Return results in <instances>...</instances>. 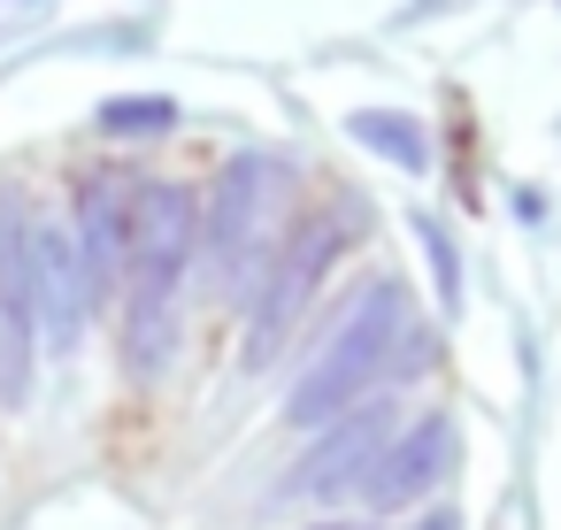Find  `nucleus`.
<instances>
[{"label": "nucleus", "mask_w": 561, "mask_h": 530, "mask_svg": "<svg viewBox=\"0 0 561 530\" xmlns=\"http://www.w3.org/2000/svg\"><path fill=\"white\" fill-rule=\"evenodd\" d=\"M316 530H369V522H316Z\"/></svg>", "instance_id": "nucleus-13"}, {"label": "nucleus", "mask_w": 561, "mask_h": 530, "mask_svg": "<svg viewBox=\"0 0 561 530\" xmlns=\"http://www.w3.org/2000/svg\"><path fill=\"white\" fill-rule=\"evenodd\" d=\"M454 522H461V515H446V507H438V515H431V522H423V530H454Z\"/></svg>", "instance_id": "nucleus-12"}, {"label": "nucleus", "mask_w": 561, "mask_h": 530, "mask_svg": "<svg viewBox=\"0 0 561 530\" xmlns=\"http://www.w3.org/2000/svg\"><path fill=\"white\" fill-rule=\"evenodd\" d=\"M346 131H354L369 154L400 162V170H423V162H431V139H423V124H415V116H400V108H354V116H346Z\"/></svg>", "instance_id": "nucleus-9"}, {"label": "nucleus", "mask_w": 561, "mask_h": 530, "mask_svg": "<svg viewBox=\"0 0 561 530\" xmlns=\"http://www.w3.org/2000/svg\"><path fill=\"white\" fill-rule=\"evenodd\" d=\"M400 346H408V292L400 285H369L354 300V315L323 338V354L308 361V377L293 384L285 415L300 430H331L339 415H354L362 400H377V377L400 369Z\"/></svg>", "instance_id": "nucleus-1"}, {"label": "nucleus", "mask_w": 561, "mask_h": 530, "mask_svg": "<svg viewBox=\"0 0 561 530\" xmlns=\"http://www.w3.org/2000/svg\"><path fill=\"white\" fill-rule=\"evenodd\" d=\"M32 300H39V346H78L85 308H93V277H85V246L78 223L32 216Z\"/></svg>", "instance_id": "nucleus-5"}, {"label": "nucleus", "mask_w": 561, "mask_h": 530, "mask_svg": "<svg viewBox=\"0 0 561 530\" xmlns=\"http://www.w3.org/2000/svg\"><path fill=\"white\" fill-rule=\"evenodd\" d=\"M178 124V101H108L101 108V131H170Z\"/></svg>", "instance_id": "nucleus-11"}, {"label": "nucleus", "mask_w": 561, "mask_h": 530, "mask_svg": "<svg viewBox=\"0 0 561 530\" xmlns=\"http://www.w3.org/2000/svg\"><path fill=\"white\" fill-rule=\"evenodd\" d=\"M454 461V423L446 415H415L392 446H385V461L369 469V507L377 515H392V507H408V499H423L431 484H438V469Z\"/></svg>", "instance_id": "nucleus-7"}, {"label": "nucleus", "mask_w": 561, "mask_h": 530, "mask_svg": "<svg viewBox=\"0 0 561 530\" xmlns=\"http://www.w3.org/2000/svg\"><path fill=\"white\" fill-rule=\"evenodd\" d=\"M339 246H346V223H339V216H323V223H300V231H293V246H285V254H277V269L262 277L254 331H247V369L277 361L285 331L300 323V308H308V292L323 285V269H331V254H339Z\"/></svg>", "instance_id": "nucleus-4"}, {"label": "nucleus", "mask_w": 561, "mask_h": 530, "mask_svg": "<svg viewBox=\"0 0 561 530\" xmlns=\"http://www.w3.org/2000/svg\"><path fill=\"white\" fill-rule=\"evenodd\" d=\"M385 446H392V400H362L354 415H339L323 438H316V453H308V469L293 476V492H354V484H369V469L385 461Z\"/></svg>", "instance_id": "nucleus-6"}, {"label": "nucleus", "mask_w": 561, "mask_h": 530, "mask_svg": "<svg viewBox=\"0 0 561 530\" xmlns=\"http://www.w3.org/2000/svg\"><path fill=\"white\" fill-rule=\"evenodd\" d=\"M415 239H423V254H431V277H438V308L454 315V308H461V262H454V239H446V223H438V216H415Z\"/></svg>", "instance_id": "nucleus-10"}, {"label": "nucleus", "mask_w": 561, "mask_h": 530, "mask_svg": "<svg viewBox=\"0 0 561 530\" xmlns=\"http://www.w3.org/2000/svg\"><path fill=\"white\" fill-rule=\"evenodd\" d=\"M78 246H85V277H93V300H108L124 285V262H131V200L124 185H93L85 208H78Z\"/></svg>", "instance_id": "nucleus-8"}, {"label": "nucleus", "mask_w": 561, "mask_h": 530, "mask_svg": "<svg viewBox=\"0 0 561 530\" xmlns=\"http://www.w3.org/2000/svg\"><path fill=\"white\" fill-rule=\"evenodd\" d=\"M277 200H285V162H277V154H231V162H224L216 200H208V254H216L224 285H247L254 246H262Z\"/></svg>", "instance_id": "nucleus-3"}, {"label": "nucleus", "mask_w": 561, "mask_h": 530, "mask_svg": "<svg viewBox=\"0 0 561 530\" xmlns=\"http://www.w3.org/2000/svg\"><path fill=\"white\" fill-rule=\"evenodd\" d=\"M193 193L185 185H154L131 216V323H124V361L139 377H154L178 346V292H185V262H193Z\"/></svg>", "instance_id": "nucleus-2"}]
</instances>
